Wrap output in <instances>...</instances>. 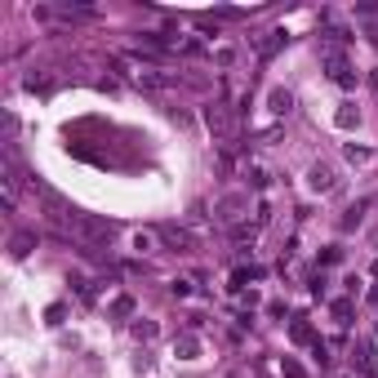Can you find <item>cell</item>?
Instances as JSON below:
<instances>
[{
	"instance_id": "obj_1",
	"label": "cell",
	"mask_w": 378,
	"mask_h": 378,
	"mask_svg": "<svg viewBox=\"0 0 378 378\" xmlns=\"http://www.w3.org/2000/svg\"><path fill=\"white\" fill-rule=\"evenodd\" d=\"M320 58H325V67H329V80L334 85H343V89H352L356 85V71H352V63H347V54L343 49H320Z\"/></svg>"
},
{
	"instance_id": "obj_2",
	"label": "cell",
	"mask_w": 378,
	"mask_h": 378,
	"mask_svg": "<svg viewBox=\"0 0 378 378\" xmlns=\"http://www.w3.org/2000/svg\"><path fill=\"white\" fill-rule=\"evenodd\" d=\"M205 125H210V134L214 138H232L236 134V120H232V107H227V102H210V107H205Z\"/></svg>"
},
{
	"instance_id": "obj_3",
	"label": "cell",
	"mask_w": 378,
	"mask_h": 378,
	"mask_svg": "<svg viewBox=\"0 0 378 378\" xmlns=\"http://www.w3.org/2000/svg\"><path fill=\"white\" fill-rule=\"evenodd\" d=\"M307 187H311V192H334V187H338L334 165H320V160H316V165H311V174H307Z\"/></svg>"
},
{
	"instance_id": "obj_4",
	"label": "cell",
	"mask_w": 378,
	"mask_h": 378,
	"mask_svg": "<svg viewBox=\"0 0 378 378\" xmlns=\"http://www.w3.org/2000/svg\"><path fill=\"white\" fill-rule=\"evenodd\" d=\"M160 241L169 249H192V232H183V227H160Z\"/></svg>"
},
{
	"instance_id": "obj_5",
	"label": "cell",
	"mask_w": 378,
	"mask_h": 378,
	"mask_svg": "<svg viewBox=\"0 0 378 378\" xmlns=\"http://www.w3.org/2000/svg\"><path fill=\"white\" fill-rule=\"evenodd\" d=\"M32 249H36V232H14V241H9V254H14V258H27Z\"/></svg>"
},
{
	"instance_id": "obj_6",
	"label": "cell",
	"mask_w": 378,
	"mask_h": 378,
	"mask_svg": "<svg viewBox=\"0 0 378 378\" xmlns=\"http://www.w3.org/2000/svg\"><path fill=\"white\" fill-rule=\"evenodd\" d=\"M267 107L276 111V116H289V107H294V98H289V89H271V98H267Z\"/></svg>"
},
{
	"instance_id": "obj_7",
	"label": "cell",
	"mask_w": 378,
	"mask_h": 378,
	"mask_svg": "<svg viewBox=\"0 0 378 378\" xmlns=\"http://www.w3.org/2000/svg\"><path fill=\"white\" fill-rule=\"evenodd\" d=\"M174 352L183 356V361H196V352H201V347H196V338H192V334H183V338L174 343Z\"/></svg>"
},
{
	"instance_id": "obj_8",
	"label": "cell",
	"mask_w": 378,
	"mask_h": 378,
	"mask_svg": "<svg viewBox=\"0 0 378 378\" xmlns=\"http://www.w3.org/2000/svg\"><path fill=\"white\" fill-rule=\"evenodd\" d=\"M352 298H334V320H338V325H347V320H352Z\"/></svg>"
},
{
	"instance_id": "obj_9",
	"label": "cell",
	"mask_w": 378,
	"mask_h": 378,
	"mask_svg": "<svg viewBox=\"0 0 378 378\" xmlns=\"http://www.w3.org/2000/svg\"><path fill=\"white\" fill-rule=\"evenodd\" d=\"M356 120H361V111H356L352 102H343V107H338V125H343V129H352Z\"/></svg>"
},
{
	"instance_id": "obj_10",
	"label": "cell",
	"mask_w": 378,
	"mask_h": 378,
	"mask_svg": "<svg viewBox=\"0 0 378 378\" xmlns=\"http://www.w3.org/2000/svg\"><path fill=\"white\" fill-rule=\"evenodd\" d=\"M219 210H223V219H236V214L245 210V196H227V201L219 205Z\"/></svg>"
},
{
	"instance_id": "obj_11",
	"label": "cell",
	"mask_w": 378,
	"mask_h": 378,
	"mask_svg": "<svg viewBox=\"0 0 378 378\" xmlns=\"http://www.w3.org/2000/svg\"><path fill=\"white\" fill-rule=\"evenodd\" d=\"M129 311H134V298L129 294H120L116 302H111V316H129Z\"/></svg>"
},
{
	"instance_id": "obj_12",
	"label": "cell",
	"mask_w": 378,
	"mask_h": 378,
	"mask_svg": "<svg viewBox=\"0 0 378 378\" xmlns=\"http://www.w3.org/2000/svg\"><path fill=\"white\" fill-rule=\"evenodd\" d=\"M134 338H156V320H138V325H134Z\"/></svg>"
},
{
	"instance_id": "obj_13",
	"label": "cell",
	"mask_w": 378,
	"mask_h": 378,
	"mask_svg": "<svg viewBox=\"0 0 378 378\" xmlns=\"http://www.w3.org/2000/svg\"><path fill=\"white\" fill-rule=\"evenodd\" d=\"M294 343H311V347H316V338H311V329L302 325V320H298V325H294Z\"/></svg>"
},
{
	"instance_id": "obj_14",
	"label": "cell",
	"mask_w": 378,
	"mask_h": 378,
	"mask_svg": "<svg viewBox=\"0 0 378 378\" xmlns=\"http://www.w3.org/2000/svg\"><path fill=\"white\" fill-rule=\"evenodd\" d=\"M249 183H254V187H267V169L254 165V169H249Z\"/></svg>"
},
{
	"instance_id": "obj_15",
	"label": "cell",
	"mask_w": 378,
	"mask_h": 378,
	"mask_svg": "<svg viewBox=\"0 0 378 378\" xmlns=\"http://www.w3.org/2000/svg\"><path fill=\"white\" fill-rule=\"evenodd\" d=\"M280 370H285V378H307V374H302L294 361H285V365H280Z\"/></svg>"
}]
</instances>
